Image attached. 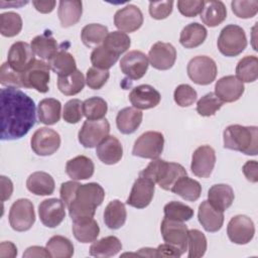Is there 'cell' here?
<instances>
[{"label": "cell", "mask_w": 258, "mask_h": 258, "mask_svg": "<svg viewBox=\"0 0 258 258\" xmlns=\"http://www.w3.org/2000/svg\"><path fill=\"white\" fill-rule=\"evenodd\" d=\"M227 234L230 241L235 244H248L255 234L254 223L248 216L237 215L229 221Z\"/></svg>", "instance_id": "obj_12"}, {"label": "cell", "mask_w": 258, "mask_h": 258, "mask_svg": "<svg viewBox=\"0 0 258 258\" xmlns=\"http://www.w3.org/2000/svg\"><path fill=\"white\" fill-rule=\"evenodd\" d=\"M0 183H1V201L5 202L9 200L13 192V183L10 178L1 175L0 176Z\"/></svg>", "instance_id": "obj_59"}, {"label": "cell", "mask_w": 258, "mask_h": 258, "mask_svg": "<svg viewBox=\"0 0 258 258\" xmlns=\"http://www.w3.org/2000/svg\"><path fill=\"white\" fill-rule=\"evenodd\" d=\"M45 248L53 258H70L74 255V245L67 237L55 235L46 243Z\"/></svg>", "instance_id": "obj_42"}, {"label": "cell", "mask_w": 258, "mask_h": 258, "mask_svg": "<svg viewBox=\"0 0 258 258\" xmlns=\"http://www.w3.org/2000/svg\"><path fill=\"white\" fill-rule=\"evenodd\" d=\"M104 198L105 190L99 183H80L73 201L67 206L70 217L72 220L86 217L93 218L97 207L102 205Z\"/></svg>", "instance_id": "obj_2"}, {"label": "cell", "mask_w": 258, "mask_h": 258, "mask_svg": "<svg viewBox=\"0 0 258 258\" xmlns=\"http://www.w3.org/2000/svg\"><path fill=\"white\" fill-rule=\"evenodd\" d=\"M170 191L176 194L185 201L195 202L201 197L202 185L198 180L184 175L177 179Z\"/></svg>", "instance_id": "obj_36"}, {"label": "cell", "mask_w": 258, "mask_h": 258, "mask_svg": "<svg viewBox=\"0 0 258 258\" xmlns=\"http://www.w3.org/2000/svg\"><path fill=\"white\" fill-rule=\"evenodd\" d=\"M114 24L120 31L134 32L143 24V14L136 5H126L115 13Z\"/></svg>", "instance_id": "obj_20"}, {"label": "cell", "mask_w": 258, "mask_h": 258, "mask_svg": "<svg viewBox=\"0 0 258 258\" xmlns=\"http://www.w3.org/2000/svg\"><path fill=\"white\" fill-rule=\"evenodd\" d=\"M83 102L79 99H72L64 104L62 118L70 124H76L83 118Z\"/></svg>", "instance_id": "obj_52"}, {"label": "cell", "mask_w": 258, "mask_h": 258, "mask_svg": "<svg viewBox=\"0 0 258 258\" xmlns=\"http://www.w3.org/2000/svg\"><path fill=\"white\" fill-rule=\"evenodd\" d=\"M107 111V102L101 97H91L83 102V113L88 120L103 119Z\"/></svg>", "instance_id": "obj_45"}, {"label": "cell", "mask_w": 258, "mask_h": 258, "mask_svg": "<svg viewBox=\"0 0 258 258\" xmlns=\"http://www.w3.org/2000/svg\"><path fill=\"white\" fill-rule=\"evenodd\" d=\"M118 58L119 56L117 54L113 53L102 44L95 47L91 53V62L93 67L101 70H109L116 63Z\"/></svg>", "instance_id": "obj_48"}, {"label": "cell", "mask_w": 258, "mask_h": 258, "mask_svg": "<svg viewBox=\"0 0 258 258\" xmlns=\"http://www.w3.org/2000/svg\"><path fill=\"white\" fill-rule=\"evenodd\" d=\"M86 80L81 71L76 70L74 73L57 78V88L60 93L66 96H74L79 94L85 86Z\"/></svg>", "instance_id": "obj_39"}, {"label": "cell", "mask_w": 258, "mask_h": 258, "mask_svg": "<svg viewBox=\"0 0 258 258\" xmlns=\"http://www.w3.org/2000/svg\"><path fill=\"white\" fill-rule=\"evenodd\" d=\"M197 97L198 94L196 90L187 84H181L177 86L173 93L174 102L180 107H189L196 102Z\"/></svg>", "instance_id": "obj_51"}, {"label": "cell", "mask_w": 258, "mask_h": 258, "mask_svg": "<svg viewBox=\"0 0 258 258\" xmlns=\"http://www.w3.org/2000/svg\"><path fill=\"white\" fill-rule=\"evenodd\" d=\"M110 124L107 119L86 120L78 133L79 142L86 148L96 147L109 135Z\"/></svg>", "instance_id": "obj_10"}, {"label": "cell", "mask_w": 258, "mask_h": 258, "mask_svg": "<svg viewBox=\"0 0 258 258\" xmlns=\"http://www.w3.org/2000/svg\"><path fill=\"white\" fill-rule=\"evenodd\" d=\"M187 76L198 85L207 86L213 83L217 77L218 69L215 60L207 55L192 57L187 63Z\"/></svg>", "instance_id": "obj_6"}, {"label": "cell", "mask_w": 258, "mask_h": 258, "mask_svg": "<svg viewBox=\"0 0 258 258\" xmlns=\"http://www.w3.org/2000/svg\"><path fill=\"white\" fill-rule=\"evenodd\" d=\"M148 66L147 55L140 50H131L120 60L121 72L130 80L141 79L146 74Z\"/></svg>", "instance_id": "obj_16"}, {"label": "cell", "mask_w": 258, "mask_h": 258, "mask_svg": "<svg viewBox=\"0 0 258 258\" xmlns=\"http://www.w3.org/2000/svg\"><path fill=\"white\" fill-rule=\"evenodd\" d=\"M172 6L173 1H151L149 2V14L157 20L165 19L171 14Z\"/></svg>", "instance_id": "obj_55"}, {"label": "cell", "mask_w": 258, "mask_h": 258, "mask_svg": "<svg viewBox=\"0 0 258 258\" xmlns=\"http://www.w3.org/2000/svg\"><path fill=\"white\" fill-rule=\"evenodd\" d=\"M235 199L234 190L229 184L218 183L210 187L208 191V201L216 209L224 212L229 209Z\"/></svg>", "instance_id": "obj_28"}, {"label": "cell", "mask_w": 258, "mask_h": 258, "mask_svg": "<svg viewBox=\"0 0 258 258\" xmlns=\"http://www.w3.org/2000/svg\"><path fill=\"white\" fill-rule=\"evenodd\" d=\"M95 165L91 158L85 155H78L66 164V172L73 180H82L92 177Z\"/></svg>", "instance_id": "obj_26"}, {"label": "cell", "mask_w": 258, "mask_h": 258, "mask_svg": "<svg viewBox=\"0 0 258 258\" xmlns=\"http://www.w3.org/2000/svg\"><path fill=\"white\" fill-rule=\"evenodd\" d=\"M48 66L58 77L68 76L77 70L76 59L70 52L58 50L48 59Z\"/></svg>", "instance_id": "obj_37"}, {"label": "cell", "mask_w": 258, "mask_h": 258, "mask_svg": "<svg viewBox=\"0 0 258 258\" xmlns=\"http://www.w3.org/2000/svg\"><path fill=\"white\" fill-rule=\"evenodd\" d=\"M83 14V3L80 0H61L58 3L57 16L62 27L77 24Z\"/></svg>", "instance_id": "obj_27"}, {"label": "cell", "mask_w": 258, "mask_h": 258, "mask_svg": "<svg viewBox=\"0 0 258 258\" xmlns=\"http://www.w3.org/2000/svg\"><path fill=\"white\" fill-rule=\"evenodd\" d=\"M217 45L225 56L239 55L247 46L244 29L236 24L226 25L220 32Z\"/></svg>", "instance_id": "obj_5"}, {"label": "cell", "mask_w": 258, "mask_h": 258, "mask_svg": "<svg viewBox=\"0 0 258 258\" xmlns=\"http://www.w3.org/2000/svg\"><path fill=\"white\" fill-rule=\"evenodd\" d=\"M242 171L250 182L258 181V163L256 160H248L242 167Z\"/></svg>", "instance_id": "obj_57"}, {"label": "cell", "mask_w": 258, "mask_h": 258, "mask_svg": "<svg viewBox=\"0 0 258 258\" xmlns=\"http://www.w3.org/2000/svg\"><path fill=\"white\" fill-rule=\"evenodd\" d=\"M130 44L131 39L128 34L120 30L109 32L102 43L103 46H105L107 49L117 54L118 56L124 53L130 47Z\"/></svg>", "instance_id": "obj_43"}, {"label": "cell", "mask_w": 258, "mask_h": 258, "mask_svg": "<svg viewBox=\"0 0 258 258\" xmlns=\"http://www.w3.org/2000/svg\"><path fill=\"white\" fill-rule=\"evenodd\" d=\"M127 212L125 205L119 200L111 201L104 211V222L109 229H120L126 222Z\"/></svg>", "instance_id": "obj_34"}, {"label": "cell", "mask_w": 258, "mask_h": 258, "mask_svg": "<svg viewBox=\"0 0 258 258\" xmlns=\"http://www.w3.org/2000/svg\"><path fill=\"white\" fill-rule=\"evenodd\" d=\"M34 61V52L27 42L16 41L10 46L7 62L14 71L23 73L29 69Z\"/></svg>", "instance_id": "obj_19"}, {"label": "cell", "mask_w": 258, "mask_h": 258, "mask_svg": "<svg viewBox=\"0 0 258 258\" xmlns=\"http://www.w3.org/2000/svg\"><path fill=\"white\" fill-rule=\"evenodd\" d=\"M9 224L16 232L28 231L35 222L34 207L28 199H18L9 210Z\"/></svg>", "instance_id": "obj_7"}, {"label": "cell", "mask_w": 258, "mask_h": 258, "mask_svg": "<svg viewBox=\"0 0 258 258\" xmlns=\"http://www.w3.org/2000/svg\"><path fill=\"white\" fill-rule=\"evenodd\" d=\"M205 5V1L203 0H179L177 1V9L185 17H195L198 14H201Z\"/></svg>", "instance_id": "obj_56"}, {"label": "cell", "mask_w": 258, "mask_h": 258, "mask_svg": "<svg viewBox=\"0 0 258 258\" xmlns=\"http://www.w3.org/2000/svg\"><path fill=\"white\" fill-rule=\"evenodd\" d=\"M27 189L35 196H49L54 191L53 177L44 171L32 172L26 180Z\"/></svg>", "instance_id": "obj_30"}, {"label": "cell", "mask_w": 258, "mask_h": 258, "mask_svg": "<svg viewBox=\"0 0 258 258\" xmlns=\"http://www.w3.org/2000/svg\"><path fill=\"white\" fill-rule=\"evenodd\" d=\"M22 29L21 16L13 11L0 14V32L5 37H13Z\"/></svg>", "instance_id": "obj_44"}, {"label": "cell", "mask_w": 258, "mask_h": 258, "mask_svg": "<svg viewBox=\"0 0 258 258\" xmlns=\"http://www.w3.org/2000/svg\"><path fill=\"white\" fill-rule=\"evenodd\" d=\"M187 250L188 258L203 257L207 251V238L198 229H191L187 232Z\"/></svg>", "instance_id": "obj_46"}, {"label": "cell", "mask_w": 258, "mask_h": 258, "mask_svg": "<svg viewBox=\"0 0 258 258\" xmlns=\"http://www.w3.org/2000/svg\"><path fill=\"white\" fill-rule=\"evenodd\" d=\"M0 107L1 140L20 139L35 125L34 101L18 88L1 89Z\"/></svg>", "instance_id": "obj_1"}, {"label": "cell", "mask_w": 258, "mask_h": 258, "mask_svg": "<svg viewBox=\"0 0 258 258\" xmlns=\"http://www.w3.org/2000/svg\"><path fill=\"white\" fill-rule=\"evenodd\" d=\"M109 31L105 25L100 23H90L83 27L81 39L88 47H97L103 43Z\"/></svg>", "instance_id": "obj_40"}, {"label": "cell", "mask_w": 258, "mask_h": 258, "mask_svg": "<svg viewBox=\"0 0 258 258\" xmlns=\"http://www.w3.org/2000/svg\"><path fill=\"white\" fill-rule=\"evenodd\" d=\"M0 83L7 88H22L21 73L14 71L8 62H4L0 69Z\"/></svg>", "instance_id": "obj_54"}, {"label": "cell", "mask_w": 258, "mask_h": 258, "mask_svg": "<svg viewBox=\"0 0 258 258\" xmlns=\"http://www.w3.org/2000/svg\"><path fill=\"white\" fill-rule=\"evenodd\" d=\"M163 212L165 218L177 222H186L194 217V210L190 207L176 201L167 203Z\"/></svg>", "instance_id": "obj_47"}, {"label": "cell", "mask_w": 258, "mask_h": 258, "mask_svg": "<svg viewBox=\"0 0 258 258\" xmlns=\"http://www.w3.org/2000/svg\"><path fill=\"white\" fill-rule=\"evenodd\" d=\"M60 111L61 104L56 99L45 98L38 103V119L45 125H53L57 123L60 119Z\"/></svg>", "instance_id": "obj_35"}, {"label": "cell", "mask_w": 258, "mask_h": 258, "mask_svg": "<svg viewBox=\"0 0 258 258\" xmlns=\"http://www.w3.org/2000/svg\"><path fill=\"white\" fill-rule=\"evenodd\" d=\"M233 13L243 19L252 18L258 12L257 0H233L231 2Z\"/></svg>", "instance_id": "obj_50"}, {"label": "cell", "mask_w": 258, "mask_h": 258, "mask_svg": "<svg viewBox=\"0 0 258 258\" xmlns=\"http://www.w3.org/2000/svg\"><path fill=\"white\" fill-rule=\"evenodd\" d=\"M31 149L40 156H48L56 152L60 145L59 134L48 127H41L37 129L30 139Z\"/></svg>", "instance_id": "obj_11"}, {"label": "cell", "mask_w": 258, "mask_h": 258, "mask_svg": "<svg viewBox=\"0 0 258 258\" xmlns=\"http://www.w3.org/2000/svg\"><path fill=\"white\" fill-rule=\"evenodd\" d=\"M227 18V8L222 1H205L201 12V19L204 24L216 27Z\"/></svg>", "instance_id": "obj_32"}, {"label": "cell", "mask_w": 258, "mask_h": 258, "mask_svg": "<svg viewBox=\"0 0 258 258\" xmlns=\"http://www.w3.org/2000/svg\"><path fill=\"white\" fill-rule=\"evenodd\" d=\"M156 253L157 257H180L182 255L178 248L168 243L160 244L156 248Z\"/></svg>", "instance_id": "obj_58"}, {"label": "cell", "mask_w": 258, "mask_h": 258, "mask_svg": "<svg viewBox=\"0 0 258 258\" xmlns=\"http://www.w3.org/2000/svg\"><path fill=\"white\" fill-rule=\"evenodd\" d=\"M236 77L242 83H253L258 78V58L255 55H246L236 67Z\"/></svg>", "instance_id": "obj_41"}, {"label": "cell", "mask_w": 258, "mask_h": 258, "mask_svg": "<svg viewBox=\"0 0 258 258\" xmlns=\"http://www.w3.org/2000/svg\"><path fill=\"white\" fill-rule=\"evenodd\" d=\"M155 183L143 176H140L134 181L126 204L136 209L146 208L152 201Z\"/></svg>", "instance_id": "obj_17"}, {"label": "cell", "mask_w": 258, "mask_h": 258, "mask_svg": "<svg viewBox=\"0 0 258 258\" xmlns=\"http://www.w3.org/2000/svg\"><path fill=\"white\" fill-rule=\"evenodd\" d=\"M208 31L203 24L191 22L184 26L179 35V42L185 48H195L204 43Z\"/></svg>", "instance_id": "obj_31"}, {"label": "cell", "mask_w": 258, "mask_h": 258, "mask_svg": "<svg viewBox=\"0 0 258 258\" xmlns=\"http://www.w3.org/2000/svg\"><path fill=\"white\" fill-rule=\"evenodd\" d=\"M139 175L152 180L164 190H171L177 179L187 175V172L179 163L167 162L163 159L155 158L152 159Z\"/></svg>", "instance_id": "obj_4"}, {"label": "cell", "mask_w": 258, "mask_h": 258, "mask_svg": "<svg viewBox=\"0 0 258 258\" xmlns=\"http://www.w3.org/2000/svg\"><path fill=\"white\" fill-rule=\"evenodd\" d=\"M224 147L240 151L246 155H257L258 128L257 126H242L233 124L223 132Z\"/></svg>", "instance_id": "obj_3"}, {"label": "cell", "mask_w": 258, "mask_h": 258, "mask_svg": "<svg viewBox=\"0 0 258 258\" xmlns=\"http://www.w3.org/2000/svg\"><path fill=\"white\" fill-rule=\"evenodd\" d=\"M198 219L207 232H218L224 224V212L214 208L209 201H204L199 206Z\"/></svg>", "instance_id": "obj_24"}, {"label": "cell", "mask_w": 258, "mask_h": 258, "mask_svg": "<svg viewBox=\"0 0 258 258\" xmlns=\"http://www.w3.org/2000/svg\"><path fill=\"white\" fill-rule=\"evenodd\" d=\"M110 73L108 70H101L95 67H91L87 71L86 84L90 89L100 90L108 81Z\"/></svg>", "instance_id": "obj_53"}, {"label": "cell", "mask_w": 258, "mask_h": 258, "mask_svg": "<svg viewBox=\"0 0 258 258\" xmlns=\"http://www.w3.org/2000/svg\"><path fill=\"white\" fill-rule=\"evenodd\" d=\"M215 164L216 152L210 145H202L194 151L190 169L196 176L202 178L209 177L214 169Z\"/></svg>", "instance_id": "obj_14"}, {"label": "cell", "mask_w": 258, "mask_h": 258, "mask_svg": "<svg viewBox=\"0 0 258 258\" xmlns=\"http://www.w3.org/2000/svg\"><path fill=\"white\" fill-rule=\"evenodd\" d=\"M30 46L34 54L42 59H49L58 51L57 42L49 31H45L42 34L35 36L31 40Z\"/></svg>", "instance_id": "obj_33"}, {"label": "cell", "mask_w": 258, "mask_h": 258, "mask_svg": "<svg viewBox=\"0 0 258 258\" xmlns=\"http://www.w3.org/2000/svg\"><path fill=\"white\" fill-rule=\"evenodd\" d=\"M73 234L81 243H91L96 241L100 233L98 223L91 217L73 220Z\"/></svg>", "instance_id": "obj_25"}, {"label": "cell", "mask_w": 258, "mask_h": 258, "mask_svg": "<svg viewBox=\"0 0 258 258\" xmlns=\"http://www.w3.org/2000/svg\"><path fill=\"white\" fill-rule=\"evenodd\" d=\"M164 137L158 131H146L134 142L132 154L141 158L155 159L163 151Z\"/></svg>", "instance_id": "obj_8"}, {"label": "cell", "mask_w": 258, "mask_h": 258, "mask_svg": "<svg viewBox=\"0 0 258 258\" xmlns=\"http://www.w3.org/2000/svg\"><path fill=\"white\" fill-rule=\"evenodd\" d=\"M161 236L165 243L178 248L183 254L187 250V227L183 222L169 220L164 217L160 225Z\"/></svg>", "instance_id": "obj_13"}, {"label": "cell", "mask_w": 258, "mask_h": 258, "mask_svg": "<svg viewBox=\"0 0 258 258\" xmlns=\"http://www.w3.org/2000/svg\"><path fill=\"white\" fill-rule=\"evenodd\" d=\"M143 114L134 107H126L120 110L116 117L118 130L123 134H132L140 126Z\"/></svg>", "instance_id": "obj_29"}, {"label": "cell", "mask_w": 258, "mask_h": 258, "mask_svg": "<svg viewBox=\"0 0 258 258\" xmlns=\"http://www.w3.org/2000/svg\"><path fill=\"white\" fill-rule=\"evenodd\" d=\"M38 215L45 227L55 228L66 217V205L61 200L55 198L46 199L39 204Z\"/></svg>", "instance_id": "obj_18"}, {"label": "cell", "mask_w": 258, "mask_h": 258, "mask_svg": "<svg viewBox=\"0 0 258 258\" xmlns=\"http://www.w3.org/2000/svg\"><path fill=\"white\" fill-rule=\"evenodd\" d=\"M17 255V248L12 242H2L0 244V256L1 257H15Z\"/></svg>", "instance_id": "obj_62"}, {"label": "cell", "mask_w": 258, "mask_h": 258, "mask_svg": "<svg viewBox=\"0 0 258 258\" xmlns=\"http://www.w3.org/2000/svg\"><path fill=\"white\" fill-rule=\"evenodd\" d=\"M96 153L103 163L108 165L116 164L123 156V146L118 138L108 135L97 145Z\"/></svg>", "instance_id": "obj_23"}, {"label": "cell", "mask_w": 258, "mask_h": 258, "mask_svg": "<svg viewBox=\"0 0 258 258\" xmlns=\"http://www.w3.org/2000/svg\"><path fill=\"white\" fill-rule=\"evenodd\" d=\"M49 66L43 60L35 59L32 66L21 73V85L26 89H34L39 93H47L50 80Z\"/></svg>", "instance_id": "obj_9"}, {"label": "cell", "mask_w": 258, "mask_h": 258, "mask_svg": "<svg viewBox=\"0 0 258 258\" xmlns=\"http://www.w3.org/2000/svg\"><path fill=\"white\" fill-rule=\"evenodd\" d=\"M224 102L220 100L215 93H208L203 96L197 103V112L204 117H210L221 109Z\"/></svg>", "instance_id": "obj_49"}, {"label": "cell", "mask_w": 258, "mask_h": 258, "mask_svg": "<svg viewBox=\"0 0 258 258\" xmlns=\"http://www.w3.org/2000/svg\"><path fill=\"white\" fill-rule=\"evenodd\" d=\"M23 257H51L46 248L40 246H31L23 253Z\"/></svg>", "instance_id": "obj_61"}, {"label": "cell", "mask_w": 258, "mask_h": 258, "mask_svg": "<svg viewBox=\"0 0 258 258\" xmlns=\"http://www.w3.org/2000/svg\"><path fill=\"white\" fill-rule=\"evenodd\" d=\"M244 84L236 76H225L215 85V95L224 103L239 100L244 93Z\"/></svg>", "instance_id": "obj_21"}, {"label": "cell", "mask_w": 258, "mask_h": 258, "mask_svg": "<svg viewBox=\"0 0 258 258\" xmlns=\"http://www.w3.org/2000/svg\"><path fill=\"white\" fill-rule=\"evenodd\" d=\"M56 2L54 0H48V1H40V0H34L32 1V5L34 8L40 12V13H50L54 7H55Z\"/></svg>", "instance_id": "obj_60"}, {"label": "cell", "mask_w": 258, "mask_h": 258, "mask_svg": "<svg viewBox=\"0 0 258 258\" xmlns=\"http://www.w3.org/2000/svg\"><path fill=\"white\" fill-rule=\"evenodd\" d=\"M161 100L159 92L150 85H140L132 89L129 101L138 110H147L156 107Z\"/></svg>", "instance_id": "obj_22"}, {"label": "cell", "mask_w": 258, "mask_h": 258, "mask_svg": "<svg viewBox=\"0 0 258 258\" xmlns=\"http://www.w3.org/2000/svg\"><path fill=\"white\" fill-rule=\"evenodd\" d=\"M122 249V244L116 236H107L94 243L90 247V255L95 257H112Z\"/></svg>", "instance_id": "obj_38"}, {"label": "cell", "mask_w": 258, "mask_h": 258, "mask_svg": "<svg viewBox=\"0 0 258 258\" xmlns=\"http://www.w3.org/2000/svg\"><path fill=\"white\" fill-rule=\"evenodd\" d=\"M176 59V49L168 42H155L148 52L150 64L159 71H166L173 67Z\"/></svg>", "instance_id": "obj_15"}]
</instances>
